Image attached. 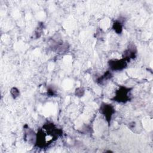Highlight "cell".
Instances as JSON below:
<instances>
[{
  "mask_svg": "<svg viewBox=\"0 0 153 153\" xmlns=\"http://www.w3.org/2000/svg\"><path fill=\"white\" fill-rule=\"evenodd\" d=\"M113 108L110 105H105L102 106V112L105 115L108 120H111L112 114L114 112Z\"/></svg>",
  "mask_w": 153,
  "mask_h": 153,
  "instance_id": "277c9868",
  "label": "cell"
},
{
  "mask_svg": "<svg viewBox=\"0 0 153 153\" xmlns=\"http://www.w3.org/2000/svg\"><path fill=\"white\" fill-rule=\"evenodd\" d=\"M45 133L40 130L36 136V144L38 146L43 147L50 144L56 140L61 134L60 131L52 124H47L44 126Z\"/></svg>",
  "mask_w": 153,
  "mask_h": 153,
  "instance_id": "6da1fadb",
  "label": "cell"
},
{
  "mask_svg": "<svg viewBox=\"0 0 153 153\" xmlns=\"http://www.w3.org/2000/svg\"><path fill=\"white\" fill-rule=\"evenodd\" d=\"M114 30L118 32V33H120L121 31V29H122V27H121V25H120V23H116L115 24L114 23Z\"/></svg>",
  "mask_w": 153,
  "mask_h": 153,
  "instance_id": "5b68a950",
  "label": "cell"
},
{
  "mask_svg": "<svg viewBox=\"0 0 153 153\" xmlns=\"http://www.w3.org/2000/svg\"><path fill=\"white\" fill-rule=\"evenodd\" d=\"M125 60H111L109 62V66L112 70H121L125 68L126 62Z\"/></svg>",
  "mask_w": 153,
  "mask_h": 153,
  "instance_id": "3957f363",
  "label": "cell"
},
{
  "mask_svg": "<svg viewBox=\"0 0 153 153\" xmlns=\"http://www.w3.org/2000/svg\"><path fill=\"white\" fill-rule=\"evenodd\" d=\"M128 92H130L128 88H126L125 87L121 88V89L118 90V93H117V96H119V97H116L118 100L117 101L123 102H125L127 101V100L128 99Z\"/></svg>",
  "mask_w": 153,
  "mask_h": 153,
  "instance_id": "7a4b0ae2",
  "label": "cell"
}]
</instances>
